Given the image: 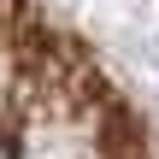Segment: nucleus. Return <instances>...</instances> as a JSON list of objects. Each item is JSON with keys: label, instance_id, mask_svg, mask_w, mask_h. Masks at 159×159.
<instances>
[{"label": "nucleus", "instance_id": "nucleus-1", "mask_svg": "<svg viewBox=\"0 0 159 159\" xmlns=\"http://www.w3.org/2000/svg\"><path fill=\"white\" fill-rule=\"evenodd\" d=\"M0 159H159L106 65L35 0H0Z\"/></svg>", "mask_w": 159, "mask_h": 159}]
</instances>
